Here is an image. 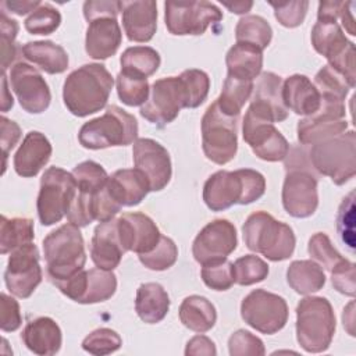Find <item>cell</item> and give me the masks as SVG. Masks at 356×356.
<instances>
[{"instance_id": "cell-1", "label": "cell", "mask_w": 356, "mask_h": 356, "mask_svg": "<svg viewBox=\"0 0 356 356\" xmlns=\"http://www.w3.org/2000/svg\"><path fill=\"white\" fill-rule=\"evenodd\" d=\"M113 85L114 79L103 64H83L64 82V104L76 117L97 113L107 104Z\"/></svg>"}, {"instance_id": "cell-2", "label": "cell", "mask_w": 356, "mask_h": 356, "mask_svg": "<svg viewBox=\"0 0 356 356\" xmlns=\"http://www.w3.org/2000/svg\"><path fill=\"white\" fill-rule=\"evenodd\" d=\"M266 192L263 174L250 168L220 170L210 175L203 186V200L213 211H222L234 204H249Z\"/></svg>"}, {"instance_id": "cell-3", "label": "cell", "mask_w": 356, "mask_h": 356, "mask_svg": "<svg viewBox=\"0 0 356 356\" xmlns=\"http://www.w3.org/2000/svg\"><path fill=\"white\" fill-rule=\"evenodd\" d=\"M242 232L246 248L271 261L286 260L295 250L293 229L288 224L277 221L267 211L252 213L246 218Z\"/></svg>"}, {"instance_id": "cell-4", "label": "cell", "mask_w": 356, "mask_h": 356, "mask_svg": "<svg viewBox=\"0 0 356 356\" xmlns=\"http://www.w3.org/2000/svg\"><path fill=\"white\" fill-rule=\"evenodd\" d=\"M42 245L51 282L65 281L83 270L86 253L79 227L71 222L64 224L51 231Z\"/></svg>"}, {"instance_id": "cell-5", "label": "cell", "mask_w": 356, "mask_h": 356, "mask_svg": "<svg viewBox=\"0 0 356 356\" xmlns=\"http://www.w3.org/2000/svg\"><path fill=\"white\" fill-rule=\"evenodd\" d=\"M335 314L323 296H306L296 306V339L309 353L330 348L335 334Z\"/></svg>"}, {"instance_id": "cell-6", "label": "cell", "mask_w": 356, "mask_h": 356, "mask_svg": "<svg viewBox=\"0 0 356 356\" xmlns=\"http://www.w3.org/2000/svg\"><path fill=\"white\" fill-rule=\"evenodd\" d=\"M136 118L118 106H108L103 115L85 122L78 134L79 143L92 150L127 146L136 140Z\"/></svg>"}, {"instance_id": "cell-7", "label": "cell", "mask_w": 356, "mask_h": 356, "mask_svg": "<svg viewBox=\"0 0 356 356\" xmlns=\"http://www.w3.org/2000/svg\"><path fill=\"white\" fill-rule=\"evenodd\" d=\"M307 156L314 171L330 177L335 185H343L356 174L355 131L312 145Z\"/></svg>"}, {"instance_id": "cell-8", "label": "cell", "mask_w": 356, "mask_h": 356, "mask_svg": "<svg viewBox=\"0 0 356 356\" xmlns=\"http://www.w3.org/2000/svg\"><path fill=\"white\" fill-rule=\"evenodd\" d=\"M238 117L227 115L216 100L207 107L202 118V147L204 156L216 164L229 163L238 150Z\"/></svg>"}, {"instance_id": "cell-9", "label": "cell", "mask_w": 356, "mask_h": 356, "mask_svg": "<svg viewBox=\"0 0 356 356\" xmlns=\"http://www.w3.org/2000/svg\"><path fill=\"white\" fill-rule=\"evenodd\" d=\"M76 193V181L72 172L60 167H49L40 178L36 209L42 225H53L67 216Z\"/></svg>"}, {"instance_id": "cell-10", "label": "cell", "mask_w": 356, "mask_h": 356, "mask_svg": "<svg viewBox=\"0 0 356 356\" xmlns=\"http://www.w3.org/2000/svg\"><path fill=\"white\" fill-rule=\"evenodd\" d=\"M241 316L248 325L261 334H275L288 321L285 299L266 289H254L241 303Z\"/></svg>"}, {"instance_id": "cell-11", "label": "cell", "mask_w": 356, "mask_h": 356, "mask_svg": "<svg viewBox=\"0 0 356 356\" xmlns=\"http://www.w3.org/2000/svg\"><path fill=\"white\" fill-rule=\"evenodd\" d=\"M222 19L221 10L210 1H167L164 21L172 35H203Z\"/></svg>"}, {"instance_id": "cell-12", "label": "cell", "mask_w": 356, "mask_h": 356, "mask_svg": "<svg viewBox=\"0 0 356 356\" xmlns=\"http://www.w3.org/2000/svg\"><path fill=\"white\" fill-rule=\"evenodd\" d=\"M181 108H186V93L181 76H167L153 82L140 115L159 127L172 122Z\"/></svg>"}, {"instance_id": "cell-13", "label": "cell", "mask_w": 356, "mask_h": 356, "mask_svg": "<svg viewBox=\"0 0 356 356\" xmlns=\"http://www.w3.org/2000/svg\"><path fill=\"white\" fill-rule=\"evenodd\" d=\"M345 113L342 100L321 96L320 108L298 122V140L302 145H314L345 132L348 128V122L343 120Z\"/></svg>"}, {"instance_id": "cell-14", "label": "cell", "mask_w": 356, "mask_h": 356, "mask_svg": "<svg viewBox=\"0 0 356 356\" xmlns=\"http://www.w3.org/2000/svg\"><path fill=\"white\" fill-rule=\"evenodd\" d=\"M282 185V206L295 218L310 217L318 206L317 178L312 167L285 168Z\"/></svg>"}, {"instance_id": "cell-15", "label": "cell", "mask_w": 356, "mask_h": 356, "mask_svg": "<svg viewBox=\"0 0 356 356\" xmlns=\"http://www.w3.org/2000/svg\"><path fill=\"white\" fill-rule=\"evenodd\" d=\"M67 298L82 305L99 303L110 299L117 289V277L102 268L82 270L65 281L53 282Z\"/></svg>"}, {"instance_id": "cell-16", "label": "cell", "mask_w": 356, "mask_h": 356, "mask_svg": "<svg viewBox=\"0 0 356 356\" xmlns=\"http://www.w3.org/2000/svg\"><path fill=\"white\" fill-rule=\"evenodd\" d=\"M42 278L43 274L36 245L31 242L11 252L4 271V282L14 296L22 299L29 298L42 282Z\"/></svg>"}, {"instance_id": "cell-17", "label": "cell", "mask_w": 356, "mask_h": 356, "mask_svg": "<svg viewBox=\"0 0 356 356\" xmlns=\"http://www.w3.org/2000/svg\"><path fill=\"white\" fill-rule=\"evenodd\" d=\"M238 245L235 225L224 218L214 220L204 225L196 235L192 253L195 260L204 266L225 260Z\"/></svg>"}, {"instance_id": "cell-18", "label": "cell", "mask_w": 356, "mask_h": 356, "mask_svg": "<svg viewBox=\"0 0 356 356\" xmlns=\"http://www.w3.org/2000/svg\"><path fill=\"white\" fill-rule=\"evenodd\" d=\"M10 83L21 107L31 114L43 113L51 100V93L42 74L26 63H17L10 71Z\"/></svg>"}, {"instance_id": "cell-19", "label": "cell", "mask_w": 356, "mask_h": 356, "mask_svg": "<svg viewBox=\"0 0 356 356\" xmlns=\"http://www.w3.org/2000/svg\"><path fill=\"white\" fill-rule=\"evenodd\" d=\"M243 140L264 161H281L289 152V143L274 124L263 121L246 111L242 122Z\"/></svg>"}, {"instance_id": "cell-20", "label": "cell", "mask_w": 356, "mask_h": 356, "mask_svg": "<svg viewBox=\"0 0 356 356\" xmlns=\"http://www.w3.org/2000/svg\"><path fill=\"white\" fill-rule=\"evenodd\" d=\"M132 159L138 168L149 181L150 191L157 192L167 186L172 168L167 149L150 138H139L134 142Z\"/></svg>"}, {"instance_id": "cell-21", "label": "cell", "mask_w": 356, "mask_h": 356, "mask_svg": "<svg viewBox=\"0 0 356 356\" xmlns=\"http://www.w3.org/2000/svg\"><path fill=\"white\" fill-rule=\"evenodd\" d=\"M248 113L267 122H281L288 118L282 102V79L274 72H263L256 83Z\"/></svg>"}, {"instance_id": "cell-22", "label": "cell", "mask_w": 356, "mask_h": 356, "mask_svg": "<svg viewBox=\"0 0 356 356\" xmlns=\"http://www.w3.org/2000/svg\"><path fill=\"white\" fill-rule=\"evenodd\" d=\"M117 229L124 250L138 254L153 250L161 236L154 221L138 211L124 213L117 220Z\"/></svg>"}, {"instance_id": "cell-23", "label": "cell", "mask_w": 356, "mask_h": 356, "mask_svg": "<svg viewBox=\"0 0 356 356\" xmlns=\"http://www.w3.org/2000/svg\"><path fill=\"white\" fill-rule=\"evenodd\" d=\"M122 26L131 42L146 43L156 33L157 4L153 0L121 1Z\"/></svg>"}, {"instance_id": "cell-24", "label": "cell", "mask_w": 356, "mask_h": 356, "mask_svg": "<svg viewBox=\"0 0 356 356\" xmlns=\"http://www.w3.org/2000/svg\"><path fill=\"white\" fill-rule=\"evenodd\" d=\"M125 253L120 241L117 220L100 222L93 232L90 241V259L96 267L113 271L118 267L122 254Z\"/></svg>"}, {"instance_id": "cell-25", "label": "cell", "mask_w": 356, "mask_h": 356, "mask_svg": "<svg viewBox=\"0 0 356 356\" xmlns=\"http://www.w3.org/2000/svg\"><path fill=\"white\" fill-rule=\"evenodd\" d=\"M51 152V143L42 132H28L14 154L13 163L15 172L24 178L38 175L50 160Z\"/></svg>"}, {"instance_id": "cell-26", "label": "cell", "mask_w": 356, "mask_h": 356, "mask_svg": "<svg viewBox=\"0 0 356 356\" xmlns=\"http://www.w3.org/2000/svg\"><path fill=\"white\" fill-rule=\"evenodd\" d=\"M122 33L117 18L100 17L89 22L85 38V50L95 60L114 56L121 44Z\"/></svg>"}, {"instance_id": "cell-27", "label": "cell", "mask_w": 356, "mask_h": 356, "mask_svg": "<svg viewBox=\"0 0 356 356\" xmlns=\"http://www.w3.org/2000/svg\"><path fill=\"white\" fill-rule=\"evenodd\" d=\"M282 102L295 114L310 117L320 108L321 96L306 75L295 74L282 82Z\"/></svg>"}, {"instance_id": "cell-28", "label": "cell", "mask_w": 356, "mask_h": 356, "mask_svg": "<svg viewBox=\"0 0 356 356\" xmlns=\"http://www.w3.org/2000/svg\"><path fill=\"white\" fill-rule=\"evenodd\" d=\"M110 196L122 206H136L150 192L147 178L138 168L117 170L106 185Z\"/></svg>"}, {"instance_id": "cell-29", "label": "cell", "mask_w": 356, "mask_h": 356, "mask_svg": "<svg viewBox=\"0 0 356 356\" xmlns=\"http://www.w3.org/2000/svg\"><path fill=\"white\" fill-rule=\"evenodd\" d=\"M21 338L25 346L39 356L56 355L63 342L58 324L50 317H36L31 320L22 330Z\"/></svg>"}, {"instance_id": "cell-30", "label": "cell", "mask_w": 356, "mask_h": 356, "mask_svg": "<svg viewBox=\"0 0 356 356\" xmlns=\"http://www.w3.org/2000/svg\"><path fill=\"white\" fill-rule=\"evenodd\" d=\"M22 56L47 74H61L68 68V54L63 46L50 40L28 42L21 47Z\"/></svg>"}, {"instance_id": "cell-31", "label": "cell", "mask_w": 356, "mask_h": 356, "mask_svg": "<svg viewBox=\"0 0 356 356\" xmlns=\"http://www.w3.org/2000/svg\"><path fill=\"white\" fill-rule=\"evenodd\" d=\"M170 298L157 282L142 284L136 291L135 310L139 318L147 324L160 323L168 313Z\"/></svg>"}, {"instance_id": "cell-32", "label": "cell", "mask_w": 356, "mask_h": 356, "mask_svg": "<svg viewBox=\"0 0 356 356\" xmlns=\"http://www.w3.org/2000/svg\"><path fill=\"white\" fill-rule=\"evenodd\" d=\"M228 76L253 81L263 67V51L243 43H235L225 56Z\"/></svg>"}, {"instance_id": "cell-33", "label": "cell", "mask_w": 356, "mask_h": 356, "mask_svg": "<svg viewBox=\"0 0 356 356\" xmlns=\"http://www.w3.org/2000/svg\"><path fill=\"white\" fill-rule=\"evenodd\" d=\"M310 38L314 50L324 56L328 61L339 56L352 43L346 39L337 21L325 18H317Z\"/></svg>"}, {"instance_id": "cell-34", "label": "cell", "mask_w": 356, "mask_h": 356, "mask_svg": "<svg viewBox=\"0 0 356 356\" xmlns=\"http://www.w3.org/2000/svg\"><path fill=\"white\" fill-rule=\"evenodd\" d=\"M179 320L186 328L203 334L214 327L217 312L207 298L191 295L185 298L179 306Z\"/></svg>"}, {"instance_id": "cell-35", "label": "cell", "mask_w": 356, "mask_h": 356, "mask_svg": "<svg viewBox=\"0 0 356 356\" xmlns=\"http://www.w3.org/2000/svg\"><path fill=\"white\" fill-rule=\"evenodd\" d=\"M286 281L295 292L309 295L324 286L325 274L321 266L313 260H295L286 270Z\"/></svg>"}, {"instance_id": "cell-36", "label": "cell", "mask_w": 356, "mask_h": 356, "mask_svg": "<svg viewBox=\"0 0 356 356\" xmlns=\"http://www.w3.org/2000/svg\"><path fill=\"white\" fill-rule=\"evenodd\" d=\"M120 63L122 72L147 78L159 70L161 58L153 47L134 46L124 50Z\"/></svg>"}, {"instance_id": "cell-37", "label": "cell", "mask_w": 356, "mask_h": 356, "mask_svg": "<svg viewBox=\"0 0 356 356\" xmlns=\"http://www.w3.org/2000/svg\"><path fill=\"white\" fill-rule=\"evenodd\" d=\"M35 238L33 221L31 218H7L1 216L0 221V253L6 254L14 249L31 243Z\"/></svg>"}, {"instance_id": "cell-38", "label": "cell", "mask_w": 356, "mask_h": 356, "mask_svg": "<svg viewBox=\"0 0 356 356\" xmlns=\"http://www.w3.org/2000/svg\"><path fill=\"white\" fill-rule=\"evenodd\" d=\"M253 90V81L238 79L228 76L224 81L220 97L216 100L222 113L231 117H239L245 103L249 100Z\"/></svg>"}, {"instance_id": "cell-39", "label": "cell", "mask_w": 356, "mask_h": 356, "mask_svg": "<svg viewBox=\"0 0 356 356\" xmlns=\"http://www.w3.org/2000/svg\"><path fill=\"white\" fill-rule=\"evenodd\" d=\"M271 38L273 29L270 24L260 15H245L236 24V43L250 44L263 51L270 44Z\"/></svg>"}, {"instance_id": "cell-40", "label": "cell", "mask_w": 356, "mask_h": 356, "mask_svg": "<svg viewBox=\"0 0 356 356\" xmlns=\"http://www.w3.org/2000/svg\"><path fill=\"white\" fill-rule=\"evenodd\" d=\"M117 83V93L120 100L131 107L143 106L150 93V86L147 78H142L138 75L127 74L120 71L115 79Z\"/></svg>"}, {"instance_id": "cell-41", "label": "cell", "mask_w": 356, "mask_h": 356, "mask_svg": "<svg viewBox=\"0 0 356 356\" xmlns=\"http://www.w3.org/2000/svg\"><path fill=\"white\" fill-rule=\"evenodd\" d=\"M72 175L76 181L78 191L92 195L102 191L108 181L106 170L99 163L92 160H86L75 165Z\"/></svg>"}, {"instance_id": "cell-42", "label": "cell", "mask_w": 356, "mask_h": 356, "mask_svg": "<svg viewBox=\"0 0 356 356\" xmlns=\"http://www.w3.org/2000/svg\"><path fill=\"white\" fill-rule=\"evenodd\" d=\"M178 257V249L174 241L168 236L161 235L156 248L147 253L139 254L140 263L154 271H163L175 264Z\"/></svg>"}, {"instance_id": "cell-43", "label": "cell", "mask_w": 356, "mask_h": 356, "mask_svg": "<svg viewBox=\"0 0 356 356\" xmlns=\"http://www.w3.org/2000/svg\"><path fill=\"white\" fill-rule=\"evenodd\" d=\"M181 79L186 93V108L199 107L207 97L210 89L209 75L196 68L185 70L181 72Z\"/></svg>"}, {"instance_id": "cell-44", "label": "cell", "mask_w": 356, "mask_h": 356, "mask_svg": "<svg viewBox=\"0 0 356 356\" xmlns=\"http://www.w3.org/2000/svg\"><path fill=\"white\" fill-rule=\"evenodd\" d=\"M235 282L248 286L263 281L268 275V264L254 254H245L234 263Z\"/></svg>"}, {"instance_id": "cell-45", "label": "cell", "mask_w": 356, "mask_h": 356, "mask_svg": "<svg viewBox=\"0 0 356 356\" xmlns=\"http://www.w3.org/2000/svg\"><path fill=\"white\" fill-rule=\"evenodd\" d=\"M61 24V14L49 3H42L25 19V29L32 35H50Z\"/></svg>"}, {"instance_id": "cell-46", "label": "cell", "mask_w": 356, "mask_h": 356, "mask_svg": "<svg viewBox=\"0 0 356 356\" xmlns=\"http://www.w3.org/2000/svg\"><path fill=\"white\" fill-rule=\"evenodd\" d=\"M314 85L320 92V96L334 97L338 100H345L350 85L348 81L328 64L324 65L314 76Z\"/></svg>"}, {"instance_id": "cell-47", "label": "cell", "mask_w": 356, "mask_h": 356, "mask_svg": "<svg viewBox=\"0 0 356 356\" xmlns=\"http://www.w3.org/2000/svg\"><path fill=\"white\" fill-rule=\"evenodd\" d=\"M122 345L121 337L111 328H97L82 341V349L90 355L104 356L118 350Z\"/></svg>"}, {"instance_id": "cell-48", "label": "cell", "mask_w": 356, "mask_h": 356, "mask_svg": "<svg viewBox=\"0 0 356 356\" xmlns=\"http://www.w3.org/2000/svg\"><path fill=\"white\" fill-rule=\"evenodd\" d=\"M200 275L206 286L214 291H227L235 284L234 263L227 259L222 261L204 264L202 267Z\"/></svg>"}, {"instance_id": "cell-49", "label": "cell", "mask_w": 356, "mask_h": 356, "mask_svg": "<svg viewBox=\"0 0 356 356\" xmlns=\"http://www.w3.org/2000/svg\"><path fill=\"white\" fill-rule=\"evenodd\" d=\"M337 229L341 242L350 250H355V191H350L348 196L343 197L338 216H337Z\"/></svg>"}, {"instance_id": "cell-50", "label": "cell", "mask_w": 356, "mask_h": 356, "mask_svg": "<svg viewBox=\"0 0 356 356\" xmlns=\"http://www.w3.org/2000/svg\"><path fill=\"white\" fill-rule=\"evenodd\" d=\"M307 252L328 271H331L337 264L343 260V257L332 246L330 238L324 232H317L309 239Z\"/></svg>"}, {"instance_id": "cell-51", "label": "cell", "mask_w": 356, "mask_h": 356, "mask_svg": "<svg viewBox=\"0 0 356 356\" xmlns=\"http://www.w3.org/2000/svg\"><path fill=\"white\" fill-rule=\"evenodd\" d=\"M228 350L231 356H263L266 353L263 341L246 330H238L229 337Z\"/></svg>"}, {"instance_id": "cell-52", "label": "cell", "mask_w": 356, "mask_h": 356, "mask_svg": "<svg viewBox=\"0 0 356 356\" xmlns=\"http://www.w3.org/2000/svg\"><path fill=\"white\" fill-rule=\"evenodd\" d=\"M268 3L274 8L275 18L285 28L299 26L303 22L307 8H309V1H306V0L282 1V3L268 1Z\"/></svg>"}, {"instance_id": "cell-53", "label": "cell", "mask_w": 356, "mask_h": 356, "mask_svg": "<svg viewBox=\"0 0 356 356\" xmlns=\"http://www.w3.org/2000/svg\"><path fill=\"white\" fill-rule=\"evenodd\" d=\"M18 33V22L8 18L3 11L0 15V36H1V71L6 72L15 57V38Z\"/></svg>"}, {"instance_id": "cell-54", "label": "cell", "mask_w": 356, "mask_h": 356, "mask_svg": "<svg viewBox=\"0 0 356 356\" xmlns=\"http://www.w3.org/2000/svg\"><path fill=\"white\" fill-rule=\"evenodd\" d=\"M330 273H331V282L338 292L346 296H355V291H356L355 263L343 257V260L339 264H337Z\"/></svg>"}, {"instance_id": "cell-55", "label": "cell", "mask_w": 356, "mask_h": 356, "mask_svg": "<svg viewBox=\"0 0 356 356\" xmlns=\"http://www.w3.org/2000/svg\"><path fill=\"white\" fill-rule=\"evenodd\" d=\"M0 299H1L0 300V309H1V312H0V314H1L0 327H1V331L13 332V331L18 330L22 324L19 305L14 298L8 296L4 292H1Z\"/></svg>"}, {"instance_id": "cell-56", "label": "cell", "mask_w": 356, "mask_h": 356, "mask_svg": "<svg viewBox=\"0 0 356 356\" xmlns=\"http://www.w3.org/2000/svg\"><path fill=\"white\" fill-rule=\"evenodd\" d=\"M121 11V1H85L83 3V17L88 22L100 18L111 17L117 18V14Z\"/></svg>"}, {"instance_id": "cell-57", "label": "cell", "mask_w": 356, "mask_h": 356, "mask_svg": "<svg viewBox=\"0 0 356 356\" xmlns=\"http://www.w3.org/2000/svg\"><path fill=\"white\" fill-rule=\"evenodd\" d=\"M0 124H1V149H3V157H4V163H3V172H4L8 152L18 142L21 136V129L17 122L8 120L4 115L0 118Z\"/></svg>"}, {"instance_id": "cell-58", "label": "cell", "mask_w": 356, "mask_h": 356, "mask_svg": "<svg viewBox=\"0 0 356 356\" xmlns=\"http://www.w3.org/2000/svg\"><path fill=\"white\" fill-rule=\"evenodd\" d=\"M185 355H206V356H214L217 355V349L214 342L204 337V335H196L193 338H191L186 343V349H185Z\"/></svg>"}, {"instance_id": "cell-59", "label": "cell", "mask_w": 356, "mask_h": 356, "mask_svg": "<svg viewBox=\"0 0 356 356\" xmlns=\"http://www.w3.org/2000/svg\"><path fill=\"white\" fill-rule=\"evenodd\" d=\"M353 8H355V3L353 1H342L341 10H339V15L338 18L342 22V26L345 28V31L355 36L356 31H355V18H353Z\"/></svg>"}, {"instance_id": "cell-60", "label": "cell", "mask_w": 356, "mask_h": 356, "mask_svg": "<svg viewBox=\"0 0 356 356\" xmlns=\"http://www.w3.org/2000/svg\"><path fill=\"white\" fill-rule=\"evenodd\" d=\"M42 3L35 0V1H21V0H15V1H6L4 6L14 14L18 15H24L29 11H35Z\"/></svg>"}, {"instance_id": "cell-61", "label": "cell", "mask_w": 356, "mask_h": 356, "mask_svg": "<svg viewBox=\"0 0 356 356\" xmlns=\"http://www.w3.org/2000/svg\"><path fill=\"white\" fill-rule=\"evenodd\" d=\"M14 104L13 96L8 93V86H7V76L6 72H1V111L6 113L8 111Z\"/></svg>"}, {"instance_id": "cell-62", "label": "cell", "mask_w": 356, "mask_h": 356, "mask_svg": "<svg viewBox=\"0 0 356 356\" xmlns=\"http://www.w3.org/2000/svg\"><path fill=\"white\" fill-rule=\"evenodd\" d=\"M222 6H225L231 13H235V14H245V13H248V11L252 8L253 3H252V1H234V3H227V1H224Z\"/></svg>"}, {"instance_id": "cell-63", "label": "cell", "mask_w": 356, "mask_h": 356, "mask_svg": "<svg viewBox=\"0 0 356 356\" xmlns=\"http://www.w3.org/2000/svg\"><path fill=\"white\" fill-rule=\"evenodd\" d=\"M353 306H355V303L350 302L348 305V307L343 309L342 321H343V327H346V328H348V325H353Z\"/></svg>"}]
</instances>
